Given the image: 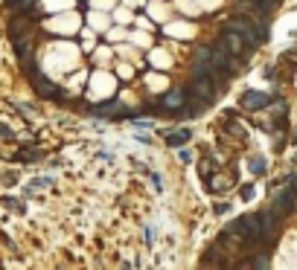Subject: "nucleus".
Listing matches in <instances>:
<instances>
[{
    "label": "nucleus",
    "mask_w": 297,
    "mask_h": 270,
    "mask_svg": "<svg viewBox=\"0 0 297 270\" xmlns=\"http://www.w3.org/2000/svg\"><path fill=\"white\" fill-rule=\"evenodd\" d=\"M260 218H262V238H274V233L280 230L283 215H280V212H274V209H268V212H262Z\"/></svg>",
    "instance_id": "1"
},
{
    "label": "nucleus",
    "mask_w": 297,
    "mask_h": 270,
    "mask_svg": "<svg viewBox=\"0 0 297 270\" xmlns=\"http://www.w3.org/2000/svg\"><path fill=\"white\" fill-rule=\"evenodd\" d=\"M192 93L198 96V99H213V79H210V73L195 76V82H192Z\"/></svg>",
    "instance_id": "2"
},
{
    "label": "nucleus",
    "mask_w": 297,
    "mask_h": 270,
    "mask_svg": "<svg viewBox=\"0 0 297 270\" xmlns=\"http://www.w3.org/2000/svg\"><path fill=\"white\" fill-rule=\"evenodd\" d=\"M222 41H225V49H227V52H233V56H242V52H245V35H242V32L227 29Z\"/></svg>",
    "instance_id": "3"
},
{
    "label": "nucleus",
    "mask_w": 297,
    "mask_h": 270,
    "mask_svg": "<svg viewBox=\"0 0 297 270\" xmlns=\"http://www.w3.org/2000/svg\"><path fill=\"white\" fill-rule=\"evenodd\" d=\"M268 105H271V96L265 93H245V99H242L245 111H260V107H268Z\"/></svg>",
    "instance_id": "4"
},
{
    "label": "nucleus",
    "mask_w": 297,
    "mask_h": 270,
    "mask_svg": "<svg viewBox=\"0 0 297 270\" xmlns=\"http://www.w3.org/2000/svg\"><path fill=\"white\" fill-rule=\"evenodd\" d=\"M294 203H297V198H294V189H285L283 195H280V198L274 200V212H280V215H288Z\"/></svg>",
    "instance_id": "5"
},
{
    "label": "nucleus",
    "mask_w": 297,
    "mask_h": 270,
    "mask_svg": "<svg viewBox=\"0 0 297 270\" xmlns=\"http://www.w3.org/2000/svg\"><path fill=\"white\" fill-rule=\"evenodd\" d=\"M184 99H187V96H184V90H172V93H166L163 105H166V107H181V105H184Z\"/></svg>",
    "instance_id": "6"
},
{
    "label": "nucleus",
    "mask_w": 297,
    "mask_h": 270,
    "mask_svg": "<svg viewBox=\"0 0 297 270\" xmlns=\"http://www.w3.org/2000/svg\"><path fill=\"white\" fill-rule=\"evenodd\" d=\"M187 140H190V131H187V128H184V131H172V134L166 137L169 145H184Z\"/></svg>",
    "instance_id": "7"
},
{
    "label": "nucleus",
    "mask_w": 297,
    "mask_h": 270,
    "mask_svg": "<svg viewBox=\"0 0 297 270\" xmlns=\"http://www.w3.org/2000/svg\"><path fill=\"white\" fill-rule=\"evenodd\" d=\"M213 67H219V70L230 67V59H227V52H225V49H213Z\"/></svg>",
    "instance_id": "8"
},
{
    "label": "nucleus",
    "mask_w": 297,
    "mask_h": 270,
    "mask_svg": "<svg viewBox=\"0 0 297 270\" xmlns=\"http://www.w3.org/2000/svg\"><path fill=\"white\" fill-rule=\"evenodd\" d=\"M250 172H257V175L265 172V163H262V160H250Z\"/></svg>",
    "instance_id": "9"
},
{
    "label": "nucleus",
    "mask_w": 297,
    "mask_h": 270,
    "mask_svg": "<svg viewBox=\"0 0 297 270\" xmlns=\"http://www.w3.org/2000/svg\"><path fill=\"white\" fill-rule=\"evenodd\" d=\"M253 267H268V258H253Z\"/></svg>",
    "instance_id": "10"
},
{
    "label": "nucleus",
    "mask_w": 297,
    "mask_h": 270,
    "mask_svg": "<svg viewBox=\"0 0 297 270\" xmlns=\"http://www.w3.org/2000/svg\"><path fill=\"white\" fill-rule=\"evenodd\" d=\"M0 137H12V131L6 128V125H0Z\"/></svg>",
    "instance_id": "11"
}]
</instances>
